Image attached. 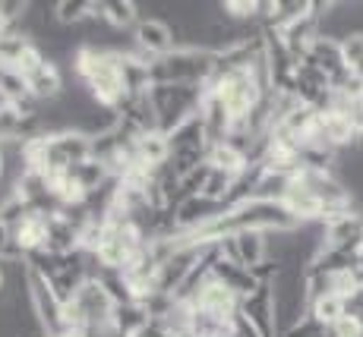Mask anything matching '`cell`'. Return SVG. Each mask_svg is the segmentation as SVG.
<instances>
[{
	"label": "cell",
	"instance_id": "9",
	"mask_svg": "<svg viewBox=\"0 0 363 337\" xmlns=\"http://www.w3.org/2000/svg\"><path fill=\"white\" fill-rule=\"evenodd\" d=\"M284 208L297 217V224H310V221H323V202L316 199L310 186L303 183L300 177H291V186L284 193Z\"/></svg>",
	"mask_w": 363,
	"mask_h": 337
},
{
	"label": "cell",
	"instance_id": "7",
	"mask_svg": "<svg viewBox=\"0 0 363 337\" xmlns=\"http://www.w3.org/2000/svg\"><path fill=\"white\" fill-rule=\"evenodd\" d=\"M303 63H310V67H316L319 73L329 76L332 88L347 76L345 54H341V41L325 38V35H319V38H316V45L310 47V54H306V60H303Z\"/></svg>",
	"mask_w": 363,
	"mask_h": 337
},
{
	"label": "cell",
	"instance_id": "15",
	"mask_svg": "<svg viewBox=\"0 0 363 337\" xmlns=\"http://www.w3.org/2000/svg\"><path fill=\"white\" fill-rule=\"evenodd\" d=\"M0 180H4V152H0Z\"/></svg>",
	"mask_w": 363,
	"mask_h": 337
},
{
	"label": "cell",
	"instance_id": "5",
	"mask_svg": "<svg viewBox=\"0 0 363 337\" xmlns=\"http://www.w3.org/2000/svg\"><path fill=\"white\" fill-rule=\"evenodd\" d=\"M240 299L243 297H237L231 287L208 278L206 284H202V290L196 293V299L190 303V309L212 315V319H218V321H234L237 315H240Z\"/></svg>",
	"mask_w": 363,
	"mask_h": 337
},
{
	"label": "cell",
	"instance_id": "11",
	"mask_svg": "<svg viewBox=\"0 0 363 337\" xmlns=\"http://www.w3.org/2000/svg\"><path fill=\"white\" fill-rule=\"evenodd\" d=\"M341 54H345V67L351 76L363 79V32H354L341 38Z\"/></svg>",
	"mask_w": 363,
	"mask_h": 337
},
{
	"label": "cell",
	"instance_id": "13",
	"mask_svg": "<svg viewBox=\"0 0 363 337\" xmlns=\"http://www.w3.org/2000/svg\"><path fill=\"white\" fill-rule=\"evenodd\" d=\"M351 117H354V123H357V130L363 132V98H360V101H357V104H354Z\"/></svg>",
	"mask_w": 363,
	"mask_h": 337
},
{
	"label": "cell",
	"instance_id": "4",
	"mask_svg": "<svg viewBox=\"0 0 363 337\" xmlns=\"http://www.w3.org/2000/svg\"><path fill=\"white\" fill-rule=\"evenodd\" d=\"M228 212L225 202H215L208 195H190V199L174 205V230L177 234H199L212 221H218Z\"/></svg>",
	"mask_w": 363,
	"mask_h": 337
},
{
	"label": "cell",
	"instance_id": "1",
	"mask_svg": "<svg viewBox=\"0 0 363 337\" xmlns=\"http://www.w3.org/2000/svg\"><path fill=\"white\" fill-rule=\"evenodd\" d=\"M218 69V57L206 47H177L167 57L152 63V82L155 86H196L208 88Z\"/></svg>",
	"mask_w": 363,
	"mask_h": 337
},
{
	"label": "cell",
	"instance_id": "12",
	"mask_svg": "<svg viewBox=\"0 0 363 337\" xmlns=\"http://www.w3.org/2000/svg\"><path fill=\"white\" fill-rule=\"evenodd\" d=\"M284 337H335V334H332L329 325H319L316 319H310V315H306V319L300 321V325L291 328Z\"/></svg>",
	"mask_w": 363,
	"mask_h": 337
},
{
	"label": "cell",
	"instance_id": "14",
	"mask_svg": "<svg viewBox=\"0 0 363 337\" xmlns=\"http://www.w3.org/2000/svg\"><path fill=\"white\" fill-rule=\"evenodd\" d=\"M6 287H10V278H6V268H4V262H0V297L6 293Z\"/></svg>",
	"mask_w": 363,
	"mask_h": 337
},
{
	"label": "cell",
	"instance_id": "2",
	"mask_svg": "<svg viewBox=\"0 0 363 337\" xmlns=\"http://www.w3.org/2000/svg\"><path fill=\"white\" fill-rule=\"evenodd\" d=\"M202 95H206V88H196V86H155L152 88L149 101H152V110H155L158 132L167 136V132L177 130L180 123L196 117Z\"/></svg>",
	"mask_w": 363,
	"mask_h": 337
},
{
	"label": "cell",
	"instance_id": "3",
	"mask_svg": "<svg viewBox=\"0 0 363 337\" xmlns=\"http://www.w3.org/2000/svg\"><path fill=\"white\" fill-rule=\"evenodd\" d=\"M133 45L145 60L155 63L158 57H167L171 51H177V32L162 16H143L139 25L133 29Z\"/></svg>",
	"mask_w": 363,
	"mask_h": 337
},
{
	"label": "cell",
	"instance_id": "8",
	"mask_svg": "<svg viewBox=\"0 0 363 337\" xmlns=\"http://www.w3.org/2000/svg\"><path fill=\"white\" fill-rule=\"evenodd\" d=\"M92 19H101L114 32H133L143 13H139V0H95Z\"/></svg>",
	"mask_w": 363,
	"mask_h": 337
},
{
	"label": "cell",
	"instance_id": "6",
	"mask_svg": "<svg viewBox=\"0 0 363 337\" xmlns=\"http://www.w3.org/2000/svg\"><path fill=\"white\" fill-rule=\"evenodd\" d=\"M240 315L262 337H281L278 334V321H275V293H272V284H259L250 297H243Z\"/></svg>",
	"mask_w": 363,
	"mask_h": 337
},
{
	"label": "cell",
	"instance_id": "10",
	"mask_svg": "<svg viewBox=\"0 0 363 337\" xmlns=\"http://www.w3.org/2000/svg\"><path fill=\"white\" fill-rule=\"evenodd\" d=\"M345 315H351V299L338 297V293H325V297L310 299V319H316L319 325L335 328Z\"/></svg>",
	"mask_w": 363,
	"mask_h": 337
}]
</instances>
